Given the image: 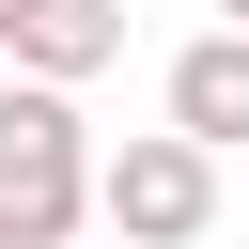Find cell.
<instances>
[{"mask_svg": "<svg viewBox=\"0 0 249 249\" xmlns=\"http://www.w3.org/2000/svg\"><path fill=\"white\" fill-rule=\"evenodd\" d=\"M93 218V124L47 78H0V249H62Z\"/></svg>", "mask_w": 249, "mask_h": 249, "instance_id": "6da1fadb", "label": "cell"}, {"mask_svg": "<svg viewBox=\"0 0 249 249\" xmlns=\"http://www.w3.org/2000/svg\"><path fill=\"white\" fill-rule=\"evenodd\" d=\"M171 140L249 156V31H187L171 47Z\"/></svg>", "mask_w": 249, "mask_h": 249, "instance_id": "3957f363", "label": "cell"}, {"mask_svg": "<svg viewBox=\"0 0 249 249\" xmlns=\"http://www.w3.org/2000/svg\"><path fill=\"white\" fill-rule=\"evenodd\" d=\"M93 218H109L124 249H202V233H218V156L171 140V124H140V140L93 156Z\"/></svg>", "mask_w": 249, "mask_h": 249, "instance_id": "7a4b0ae2", "label": "cell"}, {"mask_svg": "<svg viewBox=\"0 0 249 249\" xmlns=\"http://www.w3.org/2000/svg\"><path fill=\"white\" fill-rule=\"evenodd\" d=\"M16 16H31V0H0V47H16Z\"/></svg>", "mask_w": 249, "mask_h": 249, "instance_id": "5b68a950", "label": "cell"}, {"mask_svg": "<svg viewBox=\"0 0 249 249\" xmlns=\"http://www.w3.org/2000/svg\"><path fill=\"white\" fill-rule=\"evenodd\" d=\"M0 62H16V78H47V93H78V78H109V62H124V0H31Z\"/></svg>", "mask_w": 249, "mask_h": 249, "instance_id": "277c9868", "label": "cell"}, {"mask_svg": "<svg viewBox=\"0 0 249 249\" xmlns=\"http://www.w3.org/2000/svg\"><path fill=\"white\" fill-rule=\"evenodd\" d=\"M218 31H249V0H218Z\"/></svg>", "mask_w": 249, "mask_h": 249, "instance_id": "8992f818", "label": "cell"}]
</instances>
